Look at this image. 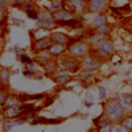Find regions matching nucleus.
Returning <instances> with one entry per match:
<instances>
[{
    "instance_id": "obj_19",
    "label": "nucleus",
    "mask_w": 132,
    "mask_h": 132,
    "mask_svg": "<svg viewBox=\"0 0 132 132\" xmlns=\"http://www.w3.org/2000/svg\"><path fill=\"white\" fill-rule=\"evenodd\" d=\"M70 79H71V77L68 75V74H60L57 77H54V82L58 83V85H65V83H68Z\"/></svg>"
},
{
    "instance_id": "obj_24",
    "label": "nucleus",
    "mask_w": 132,
    "mask_h": 132,
    "mask_svg": "<svg viewBox=\"0 0 132 132\" xmlns=\"http://www.w3.org/2000/svg\"><path fill=\"white\" fill-rule=\"evenodd\" d=\"M23 9L25 11V12H32V11H35V4H33L32 2H25L24 5H23Z\"/></svg>"
},
{
    "instance_id": "obj_21",
    "label": "nucleus",
    "mask_w": 132,
    "mask_h": 132,
    "mask_svg": "<svg viewBox=\"0 0 132 132\" xmlns=\"http://www.w3.org/2000/svg\"><path fill=\"white\" fill-rule=\"evenodd\" d=\"M110 32H111V27H110L107 23L101 25V27H98V28H95V33H99V35H108Z\"/></svg>"
},
{
    "instance_id": "obj_34",
    "label": "nucleus",
    "mask_w": 132,
    "mask_h": 132,
    "mask_svg": "<svg viewBox=\"0 0 132 132\" xmlns=\"http://www.w3.org/2000/svg\"><path fill=\"white\" fill-rule=\"evenodd\" d=\"M129 32L132 33V20H131V23H129Z\"/></svg>"
},
{
    "instance_id": "obj_11",
    "label": "nucleus",
    "mask_w": 132,
    "mask_h": 132,
    "mask_svg": "<svg viewBox=\"0 0 132 132\" xmlns=\"http://www.w3.org/2000/svg\"><path fill=\"white\" fill-rule=\"evenodd\" d=\"M50 38H52L53 42L62 44V45H68V44L71 41V37H69L66 33H62V32H54V33H52Z\"/></svg>"
},
{
    "instance_id": "obj_8",
    "label": "nucleus",
    "mask_w": 132,
    "mask_h": 132,
    "mask_svg": "<svg viewBox=\"0 0 132 132\" xmlns=\"http://www.w3.org/2000/svg\"><path fill=\"white\" fill-rule=\"evenodd\" d=\"M107 3H108L107 0H89L86 8L91 13H95V15L96 13H102L103 11L107 8Z\"/></svg>"
},
{
    "instance_id": "obj_16",
    "label": "nucleus",
    "mask_w": 132,
    "mask_h": 132,
    "mask_svg": "<svg viewBox=\"0 0 132 132\" xmlns=\"http://www.w3.org/2000/svg\"><path fill=\"white\" fill-rule=\"evenodd\" d=\"M65 2H68L70 5H71V11H81V9H83V8H86V5H87V2L86 0H65Z\"/></svg>"
},
{
    "instance_id": "obj_2",
    "label": "nucleus",
    "mask_w": 132,
    "mask_h": 132,
    "mask_svg": "<svg viewBox=\"0 0 132 132\" xmlns=\"http://www.w3.org/2000/svg\"><path fill=\"white\" fill-rule=\"evenodd\" d=\"M68 52L73 57L83 58L85 56L89 54V45H87L86 42H83V41H74V42L69 44Z\"/></svg>"
},
{
    "instance_id": "obj_32",
    "label": "nucleus",
    "mask_w": 132,
    "mask_h": 132,
    "mask_svg": "<svg viewBox=\"0 0 132 132\" xmlns=\"http://www.w3.org/2000/svg\"><path fill=\"white\" fill-rule=\"evenodd\" d=\"M4 33H5V30H4V28H2V27H0V37H2V36L4 35Z\"/></svg>"
},
{
    "instance_id": "obj_5",
    "label": "nucleus",
    "mask_w": 132,
    "mask_h": 132,
    "mask_svg": "<svg viewBox=\"0 0 132 132\" xmlns=\"http://www.w3.org/2000/svg\"><path fill=\"white\" fill-rule=\"evenodd\" d=\"M53 44L50 36L46 37H42V38H37V40H33L32 41V50L36 52V53H42L49 49V46Z\"/></svg>"
},
{
    "instance_id": "obj_33",
    "label": "nucleus",
    "mask_w": 132,
    "mask_h": 132,
    "mask_svg": "<svg viewBox=\"0 0 132 132\" xmlns=\"http://www.w3.org/2000/svg\"><path fill=\"white\" fill-rule=\"evenodd\" d=\"M3 111H4V106H3V104H0V115L3 114Z\"/></svg>"
},
{
    "instance_id": "obj_14",
    "label": "nucleus",
    "mask_w": 132,
    "mask_h": 132,
    "mask_svg": "<svg viewBox=\"0 0 132 132\" xmlns=\"http://www.w3.org/2000/svg\"><path fill=\"white\" fill-rule=\"evenodd\" d=\"M107 23V16L102 12V13H96L95 15V17L91 20V23H90V27L91 28H98V27H101V25H103V24H106Z\"/></svg>"
},
{
    "instance_id": "obj_29",
    "label": "nucleus",
    "mask_w": 132,
    "mask_h": 132,
    "mask_svg": "<svg viewBox=\"0 0 132 132\" xmlns=\"http://www.w3.org/2000/svg\"><path fill=\"white\" fill-rule=\"evenodd\" d=\"M104 96H106V89L103 86H101V87H99V98L103 99Z\"/></svg>"
},
{
    "instance_id": "obj_37",
    "label": "nucleus",
    "mask_w": 132,
    "mask_h": 132,
    "mask_svg": "<svg viewBox=\"0 0 132 132\" xmlns=\"http://www.w3.org/2000/svg\"><path fill=\"white\" fill-rule=\"evenodd\" d=\"M50 2H52V0H50Z\"/></svg>"
},
{
    "instance_id": "obj_20",
    "label": "nucleus",
    "mask_w": 132,
    "mask_h": 132,
    "mask_svg": "<svg viewBox=\"0 0 132 132\" xmlns=\"http://www.w3.org/2000/svg\"><path fill=\"white\" fill-rule=\"evenodd\" d=\"M8 95H9V87L2 85V87H0V104H3V106H4L5 99H7Z\"/></svg>"
},
{
    "instance_id": "obj_3",
    "label": "nucleus",
    "mask_w": 132,
    "mask_h": 132,
    "mask_svg": "<svg viewBox=\"0 0 132 132\" xmlns=\"http://www.w3.org/2000/svg\"><path fill=\"white\" fill-rule=\"evenodd\" d=\"M53 17L56 20V24L63 25L66 21H71L75 19V12L69 8H62L57 12H53Z\"/></svg>"
},
{
    "instance_id": "obj_12",
    "label": "nucleus",
    "mask_w": 132,
    "mask_h": 132,
    "mask_svg": "<svg viewBox=\"0 0 132 132\" xmlns=\"http://www.w3.org/2000/svg\"><path fill=\"white\" fill-rule=\"evenodd\" d=\"M23 99H21V95H16V94H9L5 99V103L4 107H16L23 104Z\"/></svg>"
},
{
    "instance_id": "obj_10",
    "label": "nucleus",
    "mask_w": 132,
    "mask_h": 132,
    "mask_svg": "<svg viewBox=\"0 0 132 132\" xmlns=\"http://www.w3.org/2000/svg\"><path fill=\"white\" fill-rule=\"evenodd\" d=\"M66 50H68L66 45H62V44H56V42H53L52 45L49 46V49H48V53L50 54L52 57H61V56H63V54L66 53Z\"/></svg>"
},
{
    "instance_id": "obj_25",
    "label": "nucleus",
    "mask_w": 132,
    "mask_h": 132,
    "mask_svg": "<svg viewBox=\"0 0 132 132\" xmlns=\"http://www.w3.org/2000/svg\"><path fill=\"white\" fill-rule=\"evenodd\" d=\"M5 21H7V13H5V11L0 8V27L4 25L5 24Z\"/></svg>"
},
{
    "instance_id": "obj_9",
    "label": "nucleus",
    "mask_w": 132,
    "mask_h": 132,
    "mask_svg": "<svg viewBox=\"0 0 132 132\" xmlns=\"http://www.w3.org/2000/svg\"><path fill=\"white\" fill-rule=\"evenodd\" d=\"M79 58H77V57H73V56H66L62 58L61 61V65L63 66L65 69H68L70 71H75V70H78L79 68H82V65H81V61H78Z\"/></svg>"
},
{
    "instance_id": "obj_22",
    "label": "nucleus",
    "mask_w": 132,
    "mask_h": 132,
    "mask_svg": "<svg viewBox=\"0 0 132 132\" xmlns=\"http://www.w3.org/2000/svg\"><path fill=\"white\" fill-rule=\"evenodd\" d=\"M122 124L127 128V131H132V115L124 116V118L122 119Z\"/></svg>"
},
{
    "instance_id": "obj_15",
    "label": "nucleus",
    "mask_w": 132,
    "mask_h": 132,
    "mask_svg": "<svg viewBox=\"0 0 132 132\" xmlns=\"http://www.w3.org/2000/svg\"><path fill=\"white\" fill-rule=\"evenodd\" d=\"M62 122V119H45V118H36L35 120H32L30 124L36 126V124H58Z\"/></svg>"
},
{
    "instance_id": "obj_4",
    "label": "nucleus",
    "mask_w": 132,
    "mask_h": 132,
    "mask_svg": "<svg viewBox=\"0 0 132 132\" xmlns=\"http://www.w3.org/2000/svg\"><path fill=\"white\" fill-rule=\"evenodd\" d=\"M37 23L42 25L44 28H52L56 24V20L53 17V12H50L49 9H44L41 12H38L37 16Z\"/></svg>"
},
{
    "instance_id": "obj_26",
    "label": "nucleus",
    "mask_w": 132,
    "mask_h": 132,
    "mask_svg": "<svg viewBox=\"0 0 132 132\" xmlns=\"http://www.w3.org/2000/svg\"><path fill=\"white\" fill-rule=\"evenodd\" d=\"M120 131H127V128H126L122 123L114 124V126H112V132H120Z\"/></svg>"
},
{
    "instance_id": "obj_35",
    "label": "nucleus",
    "mask_w": 132,
    "mask_h": 132,
    "mask_svg": "<svg viewBox=\"0 0 132 132\" xmlns=\"http://www.w3.org/2000/svg\"><path fill=\"white\" fill-rule=\"evenodd\" d=\"M0 44H2V37H0Z\"/></svg>"
},
{
    "instance_id": "obj_31",
    "label": "nucleus",
    "mask_w": 132,
    "mask_h": 132,
    "mask_svg": "<svg viewBox=\"0 0 132 132\" xmlns=\"http://www.w3.org/2000/svg\"><path fill=\"white\" fill-rule=\"evenodd\" d=\"M13 127V123L12 124H11V123H4V127H3V129L4 131H9L11 128H12Z\"/></svg>"
},
{
    "instance_id": "obj_30",
    "label": "nucleus",
    "mask_w": 132,
    "mask_h": 132,
    "mask_svg": "<svg viewBox=\"0 0 132 132\" xmlns=\"http://www.w3.org/2000/svg\"><path fill=\"white\" fill-rule=\"evenodd\" d=\"M21 60H23V62H25V63H32V60H30L28 56H25V54H23V56H21Z\"/></svg>"
},
{
    "instance_id": "obj_18",
    "label": "nucleus",
    "mask_w": 132,
    "mask_h": 132,
    "mask_svg": "<svg viewBox=\"0 0 132 132\" xmlns=\"http://www.w3.org/2000/svg\"><path fill=\"white\" fill-rule=\"evenodd\" d=\"M65 8V0H52V4L49 7L50 12H57V11Z\"/></svg>"
},
{
    "instance_id": "obj_17",
    "label": "nucleus",
    "mask_w": 132,
    "mask_h": 132,
    "mask_svg": "<svg viewBox=\"0 0 132 132\" xmlns=\"http://www.w3.org/2000/svg\"><path fill=\"white\" fill-rule=\"evenodd\" d=\"M106 40H108V35H99V33H95V36L93 37L90 45L94 46V48H98L99 45H102Z\"/></svg>"
},
{
    "instance_id": "obj_13",
    "label": "nucleus",
    "mask_w": 132,
    "mask_h": 132,
    "mask_svg": "<svg viewBox=\"0 0 132 132\" xmlns=\"http://www.w3.org/2000/svg\"><path fill=\"white\" fill-rule=\"evenodd\" d=\"M11 75H12V73H11L9 68H2L0 69V83H2L3 86L9 87V85H11Z\"/></svg>"
},
{
    "instance_id": "obj_23",
    "label": "nucleus",
    "mask_w": 132,
    "mask_h": 132,
    "mask_svg": "<svg viewBox=\"0 0 132 132\" xmlns=\"http://www.w3.org/2000/svg\"><path fill=\"white\" fill-rule=\"evenodd\" d=\"M118 101H119V103L122 106H132V96H129V95L120 96Z\"/></svg>"
},
{
    "instance_id": "obj_6",
    "label": "nucleus",
    "mask_w": 132,
    "mask_h": 132,
    "mask_svg": "<svg viewBox=\"0 0 132 132\" xmlns=\"http://www.w3.org/2000/svg\"><path fill=\"white\" fill-rule=\"evenodd\" d=\"M81 65H82V68H83V69L93 71V70H96V69L101 68L102 62H101V60H99V57L89 56V54H87V56H85V57L82 58Z\"/></svg>"
},
{
    "instance_id": "obj_36",
    "label": "nucleus",
    "mask_w": 132,
    "mask_h": 132,
    "mask_svg": "<svg viewBox=\"0 0 132 132\" xmlns=\"http://www.w3.org/2000/svg\"><path fill=\"white\" fill-rule=\"evenodd\" d=\"M86 2H89V0H86Z\"/></svg>"
},
{
    "instance_id": "obj_27",
    "label": "nucleus",
    "mask_w": 132,
    "mask_h": 132,
    "mask_svg": "<svg viewBox=\"0 0 132 132\" xmlns=\"http://www.w3.org/2000/svg\"><path fill=\"white\" fill-rule=\"evenodd\" d=\"M9 2H11V5L13 7H23L27 0H9Z\"/></svg>"
},
{
    "instance_id": "obj_1",
    "label": "nucleus",
    "mask_w": 132,
    "mask_h": 132,
    "mask_svg": "<svg viewBox=\"0 0 132 132\" xmlns=\"http://www.w3.org/2000/svg\"><path fill=\"white\" fill-rule=\"evenodd\" d=\"M104 114L111 122H120L126 116V108L119 103L118 99H111L104 104Z\"/></svg>"
},
{
    "instance_id": "obj_7",
    "label": "nucleus",
    "mask_w": 132,
    "mask_h": 132,
    "mask_svg": "<svg viewBox=\"0 0 132 132\" xmlns=\"http://www.w3.org/2000/svg\"><path fill=\"white\" fill-rule=\"evenodd\" d=\"M115 52V44L111 40H106L102 45L96 48V56L98 57H108Z\"/></svg>"
},
{
    "instance_id": "obj_28",
    "label": "nucleus",
    "mask_w": 132,
    "mask_h": 132,
    "mask_svg": "<svg viewBox=\"0 0 132 132\" xmlns=\"http://www.w3.org/2000/svg\"><path fill=\"white\" fill-rule=\"evenodd\" d=\"M9 4H11L9 0H0V8L4 9V11H7V8H8Z\"/></svg>"
}]
</instances>
